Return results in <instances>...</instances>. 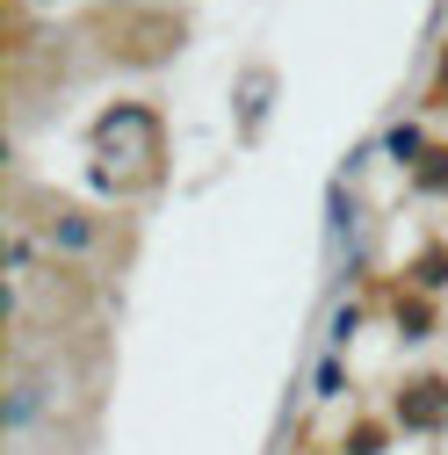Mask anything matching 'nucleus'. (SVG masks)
<instances>
[{
  "label": "nucleus",
  "instance_id": "nucleus-1",
  "mask_svg": "<svg viewBox=\"0 0 448 455\" xmlns=\"http://www.w3.org/2000/svg\"><path fill=\"white\" fill-rule=\"evenodd\" d=\"M44 376L29 369V355H15V390H8V434H29V419L44 412Z\"/></svg>",
  "mask_w": 448,
  "mask_h": 455
},
{
  "label": "nucleus",
  "instance_id": "nucleus-2",
  "mask_svg": "<svg viewBox=\"0 0 448 455\" xmlns=\"http://www.w3.org/2000/svg\"><path fill=\"white\" fill-rule=\"evenodd\" d=\"M44 239H51V246H66V253H87V246H94V224H87L73 203H59V210L44 217Z\"/></svg>",
  "mask_w": 448,
  "mask_h": 455
},
{
  "label": "nucleus",
  "instance_id": "nucleus-3",
  "mask_svg": "<svg viewBox=\"0 0 448 455\" xmlns=\"http://www.w3.org/2000/svg\"><path fill=\"white\" fill-rule=\"evenodd\" d=\"M398 419H405V427H441V419H448L441 383H412V397H398Z\"/></svg>",
  "mask_w": 448,
  "mask_h": 455
},
{
  "label": "nucleus",
  "instance_id": "nucleus-4",
  "mask_svg": "<svg viewBox=\"0 0 448 455\" xmlns=\"http://www.w3.org/2000/svg\"><path fill=\"white\" fill-rule=\"evenodd\" d=\"M318 397H340V362H318Z\"/></svg>",
  "mask_w": 448,
  "mask_h": 455
}]
</instances>
